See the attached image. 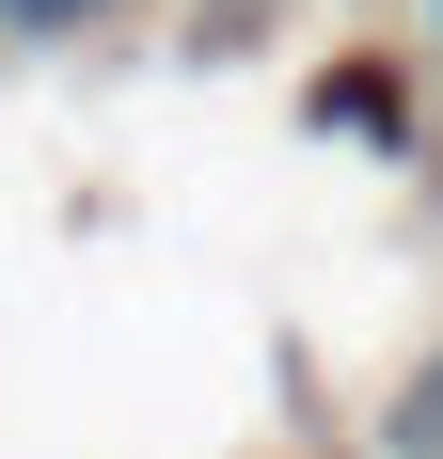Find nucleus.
Masks as SVG:
<instances>
[{
  "mask_svg": "<svg viewBox=\"0 0 443 459\" xmlns=\"http://www.w3.org/2000/svg\"><path fill=\"white\" fill-rule=\"evenodd\" d=\"M0 16H95V0H0Z\"/></svg>",
  "mask_w": 443,
  "mask_h": 459,
  "instance_id": "obj_2",
  "label": "nucleus"
},
{
  "mask_svg": "<svg viewBox=\"0 0 443 459\" xmlns=\"http://www.w3.org/2000/svg\"><path fill=\"white\" fill-rule=\"evenodd\" d=\"M317 111H349L364 143H396V127H412V111H396V80H380V64H349V80H317Z\"/></svg>",
  "mask_w": 443,
  "mask_h": 459,
  "instance_id": "obj_1",
  "label": "nucleus"
}]
</instances>
